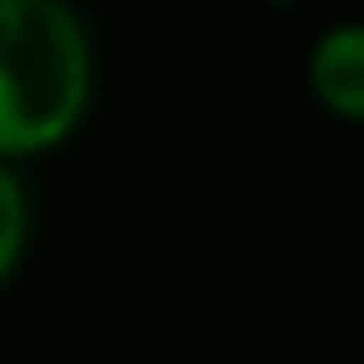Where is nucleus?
I'll return each mask as SVG.
<instances>
[{
	"mask_svg": "<svg viewBox=\"0 0 364 364\" xmlns=\"http://www.w3.org/2000/svg\"><path fill=\"white\" fill-rule=\"evenodd\" d=\"M97 54L70 0H0V156L38 161L91 113Z\"/></svg>",
	"mask_w": 364,
	"mask_h": 364,
	"instance_id": "obj_1",
	"label": "nucleus"
},
{
	"mask_svg": "<svg viewBox=\"0 0 364 364\" xmlns=\"http://www.w3.org/2000/svg\"><path fill=\"white\" fill-rule=\"evenodd\" d=\"M306 86L327 118L364 124V22H338L311 43Z\"/></svg>",
	"mask_w": 364,
	"mask_h": 364,
	"instance_id": "obj_2",
	"label": "nucleus"
},
{
	"mask_svg": "<svg viewBox=\"0 0 364 364\" xmlns=\"http://www.w3.org/2000/svg\"><path fill=\"white\" fill-rule=\"evenodd\" d=\"M27 241H33V198L22 188L16 161L0 156V289L16 279V268L27 262Z\"/></svg>",
	"mask_w": 364,
	"mask_h": 364,
	"instance_id": "obj_3",
	"label": "nucleus"
},
{
	"mask_svg": "<svg viewBox=\"0 0 364 364\" xmlns=\"http://www.w3.org/2000/svg\"><path fill=\"white\" fill-rule=\"evenodd\" d=\"M268 6H273V11H289V6H295V0H268Z\"/></svg>",
	"mask_w": 364,
	"mask_h": 364,
	"instance_id": "obj_4",
	"label": "nucleus"
}]
</instances>
